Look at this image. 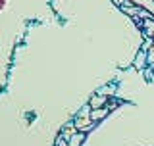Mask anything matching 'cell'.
I'll use <instances>...</instances> for the list:
<instances>
[{"instance_id": "cell-1", "label": "cell", "mask_w": 154, "mask_h": 146, "mask_svg": "<svg viewBox=\"0 0 154 146\" xmlns=\"http://www.w3.org/2000/svg\"><path fill=\"white\" fill-rule=\"evenodd\" d=\"M100 104H104V96H98V98H93V102H91V106H93V108H96V106H100Z\"/></svg>"}, {"instance_id": "cell-2", "label": "cell", "mask_w": 154, "mask_h": 146, "mask_svg": "<svg viewBox=\"0 0 154 146\" xmlns=\"http://www.w3.org/2000/svg\"><path fill=\"white\" fill-rule=\"evenodd\" d=\"M79 140H83V135H77V137L71 138V146H77V144H79Z\"/></svg>"}, {"instance_id": "cell-3", "label": "cell", "mask_w": 154, "mask_h": 146, "mask_svg": "<svg viewBox=\"0 0 154 146\" xmlns=\"http://www.w3.org/2000/svg\"><path fill=\"white\" fill-rule=\"evenodd\" d=\"M104 114H106V110H96L94 114H93V119H96V117H102Z\"/></svg>"}, {"instance_id": "cell-4", "label": "cell", "mask_w": 154, "mask_h": 146, "mask_svg": "<svg viewBox=\"0 0 154 146\" xmlns=\"http://www.w3.org/2000/svg\"><path fill=\"white\" fill-rule=\"evenodd\" d=\"M4 6H6V0H0V10H2Z\"/></svg>"}]
</instances>
